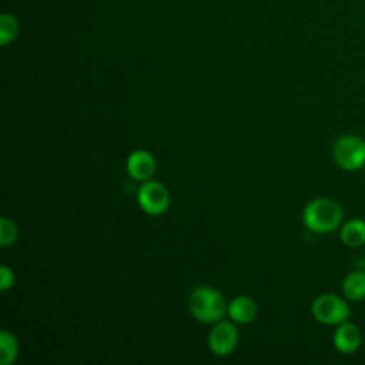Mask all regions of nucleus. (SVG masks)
I'll list each match as a JSON object with an SVG mask.
<instances>
[{
  "label": "nucleus",
  "mask_w": 365,
  "mask_h": 365,
  "mask_svg": "<svg viewBox=\"0 0 365 365\" xmlns=\"http://www.w3.org/2000/svg\"><path fill=\"white\" fill-rule=\"evenodd\" d=\"M302 220L305 227L312 232L328 234L341 225L342 208L331 198H317L307 204Z\"/></svg>",
  "instance_id": "f257e3e1"
},
{
  "label": "nucleus",
  "mask_w": 365,
  "mask_h": 365,
  "mask_svg": "<svg viewBox=\"0 0 365 365\" xmlns=\"http://www.w3.org/2000/svg\"><path fill=\"white\" fill-rule=\"evenodd\" d=\"M190 311L201 322H215L227 312V305L220 292L210 287H198L190 295Z\"/></svg>",
  "instance_id": "f03ea898"
},
{
  "label": "nucleus",
  "mask_w": 365,
  "mask_h": 365,
  "mask_svg": "<svg viewBox=\"0 0 365 365\" xmlns=\"http://www.w3.org/2000/svg\"><path fill=\"white\" fill-rule=\"evenodd\" d=\"M334 160L345 171H358L365 165V138L342 135L334 144Z\"/></svg>",
  "instance_id": "7ed1b4c3"
},
{
  "label": "nucleus",
  "mask_w": 365,
  "mask_h": 365,
  "mask_svg": "<svg viewBox=\"0 0 365 365\" xmlns=\"http://www.w3.org/2000/svg\"><path fill=\"white\" fill-rule=\"evenodd\" d=\"M312 315L319 324L339 325L349 318L351 309L344 298L335 294H322L312 302Z\"/></svg>",
  "instance_id": "20e7f679"
},
{
  "label": "nucleus",
  "mask_w": 365,
  "mask_h": 365,
  "mask_svg": "<svg viewBox=\"0 0 365 365\" xmlns=\"http://www.w3.org/2000/svg\"><path fill=\"white\" fill-rule=\"evenodd\" d=\"M138 202L141 208L151 215L161 214L170 204V195L167 188L158 181H147L138 190Z\"/></svg>",
  "instance_id": "39448f33"
},
{
  "label": "nucleus",
  "mask_w": 365,
  "mask_h": 365,
  "mask_svg": "<svg viewBox=\"0 0 365 365\" xmlns=\"http://www.w3.org/2000/svg\"><path fill=\"white\" fill-rule=\"evenodd\" d=\"M238 341V332L237 328L231 322H220L217 324L208 338V344L211 351L215 355L224 356L234 351Z\"/></svg>",
  "instance_id": "423d86ee"
},
{
  "label": "nucleus",
  "mask_w": 365,
  "mask_h": 365,
  "mask_svg": "<svg viewBox=\"0 0 365 365\" xmlns=\"http://www.w3.org/2000/svg\"><path fill=\"white\" fill-rule=\"evenodd\" d=\"M334 346L342 354H352L355 352L362 342L359 328L352 322H342L338 325L336 331L332 336Z\"/></svg>",
  "instance_id": "0eeeda50"
},
{
  "label": "nucleus",
  "mask_w": 365,
  "mask_h": 365,
  "mask_svg": "<svg viewBox=\"0 0 365 365\" xmlns=\"http://www.w3.org/2000/svg\"><path fill=\"white\" fill-rule=\"evenodd\" d=\"M155 170L154 157L144 150L134 151L127 160V171L134 180L145 181L148 180Z\"/></svg>",
  "instance_id": "6e6552de"
},
{
  "label": "nucleus",
  "mask_w": 365,
  "mask_h": 365,
  "mask_svg": "<svg viewBox=\"0 0 365 365\" xmlns=\"http://www.w3.org/2000/svg\"><path fill=\"white\" fill-rule=\"evenodd\" d=\"M231 319L240 324L251 322L257 315V304L248 297H237L232 299L227 308Z\"/></svg>",
  "instance_id": "1a4fd4ad"
},
{
  "label": "nucleus",
  "mask_w": 365,
  "mask_h": 365,
  "mask_svg": "<svg viewBox=\"0 0 365 365\" xmlns=\"http://www.w3.org/2000/svg\"><path fill=\"white\" fill-rule=\"evenodd\" d=\"M341 241L351 248H358L365 244V221L361 218H352L346 221L341 228Z\"/></svg>",
  "instance_id": "9d476101"
},
{
  "label": "nucleus",
  "mask_w": 365,
  "mask_h": 365,
  "mask_svg": "<svg viewBox=\"0 0 365 365\" xmlns=\"http://www.w3.org/2000/svg\"><path fill=\"white\" fill-rule=\"evenodd\" d=\"M342 292L349 301H364L365 299V272L352 271L342 281Z\"/></svg>",
  "instance_id": "9b49d317"
},
{
  "label": "nucleus",
  "mask_w": 365,
  "mask_h": 365,
  "mask_svg": "<svg viewBox=\"0 0 365 365\" xmlns=\"http://www.w3.org/2000/svg\"><path fill=\"white\" fill-rule=\"evenodd\" d=\"M17 358V342L9 331L0 334V364L9 365Z\"/></svg>",
  "instance_id": "f8f14e48"
},
{
  "label": "nucleus",
  "mask_w": 365,
  "mask_h": 365,
  "mask_svg": "<svg viewBox=\"0 0 365 365\" xmlns=\"http://www.w3.org/2000/svg\"><path fill=\"white\" fill-rule=\"evenodd\" d=\"M19 31V23L17 20L7 13H3L0 16V44L6 46L7 43L13 41Z\"/></svg>",
  "instance_id": "ddd939ff"
},
{
  "label": "nucleus",
  "mask_w": 365,
  "mask_h": 365,
  "mask_svg": "<svg viewBox=\"0 0 365 365\" xmlns=\"http://www.w3.org/2000/svg\"><path fill=\"white\" fill-rule=\"evenodd\" d=\"M17 238V227L13 221L7 218L0 220V245L6 247L16 241Z\"/></svg>",
  "instance_id": "4468645a"
},
{
  "label": "nucleus",
  "mask_w": 365,
  "mask_h": 365,
  "mask_svg": "<svg viewBox=\"0 0 365 365\" xmlns=\"http://www.w3.org/2000/svg\"><path fill=\"white\" fill-rule=\"evenodd\" d=\"M14 282V275L11 272V269H9L7 267H1L0 268V289L6 291L9 289Z\"/></svg>",
  "instance_id": "2eb2a0df"
},
{
  "label": "nucleus",
  "mask_w": 365,
  "mask_h": 365,
  "mask_svg": "<svg viewBox=\"0 0 365 365\" xmlns=\"http://www.w3.org/2000/svg\"><path fill=\"white\" fill-rule=\"evenodd\" d=\"M364 138H365V130H364Z\"/></svg>",
  "instance_id": "dca6fc26"
}]
</instances>
